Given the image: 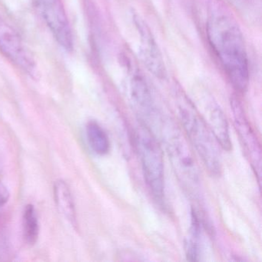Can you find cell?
I'll return each instance as SVG.
<instances>
[{"mask_svg": "<svg viewBox=\"0 0 262 262\" xmlns=\"http://www.w3.org/2000/svg\"><path fill=\"white\" fill-rule=\"evenodd\" d=\"M208 42L228 79L243 93L249 83V61L245 40L235 19L224 9L214 8L207 22Z\"/></svg>", "mask_w": 262, "mask_h": 262, "instance_id": "6da1fadb", "label": "cell"}, {"mask_svg": "<svg viewBox=\"0 0 262 262\" xmlns=\"http://www.w3.org/2000/svg\"><path fill=\"white\" fill-rule=\"evenodd\" d=\"M179 117L190 142L200 156L208 172L212 176H220V145L197 108L191 102H183L179 105Z\"/></svg>", "mask_w": 262, "mask_h": 262, "instance_id": "7a4b0ae2", "label": "cell"}, {"mask_svg": "<svg viewBox=\"0 0 262 262\" xmlns=\"http://www.w3.org/2000/svg\"><path fill=\"white\" fill-rule=\"evenodd\" d=\"M134 141L147 185L154 199L159 204H163L165 173L162 148L154 134L145 123H141L136 127Z\"/></svg>", "mask_w": 262, "mask_h": 262, "instance_id": "3957f363", "label": "cell"}, {"mask_svg": "<svg viewBox=\"0 0 262 262\" xmlns=\"http://www.w3.org/2000/svg\"><path fill=\"white\" fill-rule=\"evenodd\" d=\"M162 136L176 176L188 192L196 194L200 188V174L197 164L181 132L174 125H162Z\"/></svg>", "mask_w": 262, "mask_h": 262, "instance_id": "277c9868", "label": "cell"}, {"mask_svg": "<svg viewBox=\"0 0 262 262\" xmlns=\"http://www.w3.org/2000/svg\"><path fill=\"white\" fill-rule=\"evenodd\" d=\"M33 3L59 45L71 51L73 35L61 0H33Z\"/></svg>", "mask_w": 262, "mask_h": 262, "instance_id": "5b68a950", "label": "cell"}, {"mask_svg": "<svg viewBox=\"0 0 262 262\" xmlns=\"http://www.w3.org/2000/svg\"><path fill=\"white\" fill-rule=\"evenodd\" d=\"M133 21L140 37L139 56L147 70L155 76L163 79L166 76V67L160 49L148 26L139 15L133 14Z\"/></svg>", "mask_w": 262, "mask_h": 262, "instance_id": "8992f818", "label": "cell"}, {"mask_svg": "<svg viewBox=\"0 0 262 262\" xmlns=\"http://www.w3.org/2000/svg\"><path fill=\"white\" fill-rule=\"evenodd\" d=\"M0 51L23 70L33 74L36 64L16 30L0 17Z\"/></svg>", "mask_w": 262, "mask_h": 262, "instance_id": "52a82bcc", "label": "cell"}, {"mask_svg": "<svg viewBox=\"0 0 262 262\" xmlns=\"http://www.w3.org/2000/svg\"><path fill=\"white\" fill-rule=\"evenodd\" d=\"M231 110L234 116V125L241 142L245 148V152L250 159L251 165L255 170L257 176H260L261 164V150L260 142L251 124L247 118L245 110L241 102L237 99H232L231 102Z\"/></svg>", "mask_w": 262, "mask_h": 262, "instance_id": "ba28073f", "label": "cell"}, {"mask_svg": "<svg viewBox=\"0 0 262 262\" xmlns=\"http://www.w3.org/2000/svg\"><path fill=\"white\" fill-rule=\"evenodd\" d=\"M129 98L132 105L144 119H153L156 110L149 87L143 76L134 73L130 79Z\"/></svg>", "mask_w": 262, "mask_h": 262, "instance_id": "9c48e42d", "label": "cell"}, {"mask_svg": "<svg viewBox=\"0 0 262 262\" xmlns=\"http://www.w3.org/2000/svg\"><path fill=\"white\" fill-rule=\"evenodd\" d=\"M199 113L217 139L221 148L230 151L231 142L228 121L220 106L216 102H210Z\"/></svg>", "mask_w": 262, "mask_h": 262, "instance_id": "30bf717a", "label": "cell"}, {"mask_svg": "<svg viewBox=\"0 0 262 262\" xmlns=\"http://www.w3.org/2000/svg\"><path fill=\"white\" fill-rule=\"evenodd\" d=\"M54 195L58 209L72 225H76V217L74 202L70 188L64 181L58 180L55 182Z\"/></svg>", "mask_w": 262, "mask_h": 262, "instance_id": "8fae6325", "label": "cell"}, {"mask_svg": "<svg viewBox=\"0 0 262 262\" xmlns=\"http://www.w3.org/2000/svg\"><path fill=\"white\" fill-rule=\"evenodd\" d=\"M201 234H202V222L197 211L192 209L189 235L185 242L186 257L188 260L191 261L199 260Z\"/></svg>", "mask_w": 262, "mask_h": 262, "instance_id": "7c38bea8", "label": "cell"}, {"mask_svg": "<svg viewBox=\"0 0 262 262\" xmlns=\"http://www.w3.org/2000/svg\"><path fill=\"white\" fill-rule=\"evenodd\" d=\"M87 138L92 149L99 156L108 154L110 141L103 128L96 122H90L86 126Z\"/></svg>", "mask_w": 262, "mask_h": 262, "instance_id": "4fadbf2b", "label": "cell"}, {"mask_svg": "<svg viewBox=\"0 0 262 262\" xmlns=\"http://www.w3.org/2000/svg\"><path fill=\"white\" fill-rule=\"evenodd\" d=\"M39 222L33 205H27L24 214V232L26 242L34 245L39 237Z\"/></svg>", "mask_w": 262, "mask_h": 262, "instance_id": "5bb4252c", "label": "cell"}, {"mask_svg": "<svg viewBox=\"0 0 262 262\" xmlns=\"http://www.w3.org/2000/svg\"><path fill=\"white\" fill-rule=\"evenodd\" d=\"M10 196V194L8 188L0 181V208H2L8 202Z\"/></svg>", "mask_w": 262, "mask_h": 262, "instance_id": "9a60e30c", "label": "cell"}]
</instances>
